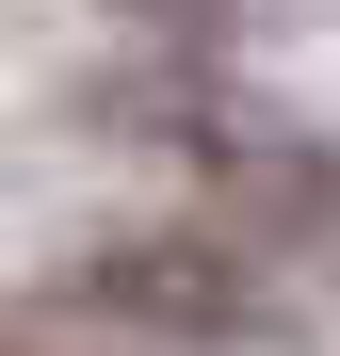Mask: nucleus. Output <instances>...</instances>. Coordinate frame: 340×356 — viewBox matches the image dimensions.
I'll use <instances>...</instances> for the list:
<instances>
[{"label": "nucleus", "mask_w": 340, "mask_h": 356, "mask_svg": "<svg viewBox=\"0 0 340 356\" xmlns=\"http://www.w3.org/2000/svg\"><path fill=\"white\" fill-rule=\"evenodd\" d=\"M0 356H162V324H130V308H81V324H0Z\"/></svg>", "instance_id": "nucleus-1"}]
</instances>
